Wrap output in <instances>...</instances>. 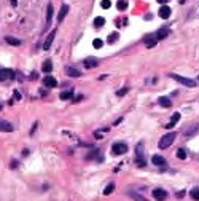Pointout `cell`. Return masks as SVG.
Segmentation results:
<instances>
[{"label": "cell", "instance_id": "1", "mask_svg": "<svg viewBox=\"0 0 199 201\" xmlns=\"http://www.w3.org/2000/svg\"><path fill=\"white\" fill-rule=\"evenodd\" d=\"M174 141H175V133H169V134H166V136L161 137V141L158 142V147L161 150H164V148H167Z\"/></svg>", "mask_w": 199, "mask_h": 201}, {"label": "cell", "instance_id": "2", "mask_svg": "<svg viewBox=\"0 0 199 201\" xmlns=\"http://www.w3.org/2000/svg\"><path fill=\"white\" fill-rule=\"evenodd\" d=\"M170 77H172L174 80H177L178 83H182V85L188 86V88H194V86H196V82L191 80V78H188V77H182V75H177V73H172Z\"/></svg>", "mask_w": 199, "mask_h": 201}, {"label": "cell", "instance_id": "3", "mask_svg": "<svg viewBox=\"0 0 199 201\" xmlns=\"http://www.w3.org/2000/svg\"><path fill=\"white\" fill-rule=\"evenodd\" d=\"M136 165L145 166V160H143V142L136 145Z\"/></svg>", "mask_w": 199, "mask_h": 201}, {"label": "cell", "instance_id": "4", "mask_svg": "<svg viewBox=\"0 0 199 201\" xmlns=\"http://www.w3.org/2000/svg\"><path fill=\"white\" fill-rule=\"evenodd\" d=\"M112 152L115 153V155H123V153L128 152V145H126V144H123V142H116V144H113Z\"/></svg>", "mask_w": 199, "mask_h": 201}, {"label": "cell", "instance_id": "5", "mask_svg": "<svg viewBox=\"0 0 199 201\" xmlns=\"http://www.w3.org/2000/svg\"><path fill=\"white\" fill-rule=\"evenodd\" d=\"M54 37H56V29H53L48 34V37H46V40H45V43H43V50H49V48H51V45H53V42H54Z\"/></svg>", "mask_w": 199, "mask_h": 201}, {"label": "cell", "instance_id": "6", "mask_svg": "<svg viewBox=\"0 0 199 201\" xmlns=\"http://www.w3.org/2000/svg\"><path fill=\"white\" fill-rule=\"evenodd\" d=\"M13 80L15 78V72L11 69H0V80Z\"/></svg>", "mask_w": 199, "mask_h": 201}, {"label": "cell", "instance_id": "7", "mask_svg": "<svg viewBox=\"0 0 199 201\" xmlns=\"http://www.w3.org/2000/svg\"><path fill=\"white\" fill-rule=\"evenodd\" d=\"M153 196H155V200H158V201H164L167 198V193H166V190H163V188H155Z\"/></svg>", "mask_w": 199, "mask_h": 201}, {"label": "cell", "instance_id": "8", "mask_svg": "<svg viewBox=\"0 0 199 201\" xmlns=\"http://www.w3.org/2000/svg\"><path fill=\"white\" fill-rule=\"evenodd\" d=\"M43 83H45L46 88H56V86H57V80H56L54 77H51V75H46L45 80H43Z\"/></svg>", "mask_w": 199, "mask_h": 201}, {"label": "cell", "instance_id": "9", "mask_svg": "<svg viewBox=\"0 0 199 201\" xmlns=\"http://www.w3.org/2000/svg\"><path fill=\"white\" fill-rule=\"evenodd\" d=\"M83 64H85V67L92 69V67H97V65H99V61H97L96 58H86L85 61H83Z\"/></svg>", "mask_w": 199, "mask_h": 201}, {"label": "cell", "instance_id": "10", "mask_svg": "<svg viewBox=\"0 0 199 201\" xmlns=\"http://www.w3.org/2000/svg\"><path fill=\"white\" fill-rule=\"evenodd\" d=\"M13 129L15 128H13L11 123H8L5 120H0V131H3V133H11Z\"/></svg>", "mask_w": 199, "mask_h": 201}, {"label": "cell", "instance_id": "11", "mask_svg": "<svg viewBox=\"0 0 199 201\" xmlns=\"http://www.w3.org/2000/svg\"><path fill=\"white\" fill-rule=\"evenodd\" d=\"M151 163H153L155 166H166V158L161 156V155H153Z\"/></svg>", "mask_w": 199, "mask_h": 201}, {"label": "cell", "instance_id": "12", "mask_svg": "<svg viewBox=\"0 0 199 201\" xmlns=\"http://www.w3.org/2000/svg\"><path fill=\"white\" fill-rule=\"evenodd\" d=\"M67 13H69V5H67V3H64V5L61 7V11H59V15H57V22H62L64 18L67 16Z\"/></svg>", "mask_w": 199, "mask_h": 201}, {"label": "cell", "instance_id": "13", "mask_svg": "<svg viewBox=\"0 0 199 201\" xmlns=\"http://www.w3.org/2000/svg\"><path fill=\"white\" fill-rule=\"evenodd\" d=\"M158 15H159L161 19H167V18L170 16V8H169L167 5H163V7H161V10H159Z\"/></svg>", "mask_w": 199, "mask_h": 201}, {"label": "cell", "instance_id": "14", "mask_svg": "<svg viewBox=\"0 0 199 201\" xmlns=\"http://www.w3.org/2000/svg\"><path fill=\"white\" fill-rule=\"evenodd\" d=\"M66 72H67V75H69V77H73V78L81 77V72L78 70V69H75V67H67V69H66Z\"/></svg>", "mask_w": 199, "mask_h": 201}, {"label": "cell", "instance_id": "15", "mask_svg": "<svg viewBox=\"0 0 199 201\" xmlns=\"http://www.w3.org/2000/svg\"><path fill=\"white\" fill-rule=\"evenodd\" d=\"M167 35H169V29L167 27H163V29H159L158 32H156V40H163Z\"/></svg>", "mask_w": 199, "mask_h": 201}, {"label": "cell", "instance_id": "16", "mask_svg": "<svg viewBox=\"0 0 199 201\" xmlns=\"http://www.w3.org/2000/svg\"><path fill=\"white\" fill-rule=\"evenodd\" d=\"M128 195L131 196V198H132L134 201H148L147 198H143V196H142L140 193H136V191H132V190H128Z\"/></svg>", "mask_w": 199, "mask_h": 201}, {"label": "cell", "instance_id": "17", "mask_svg": "<svg viewBox=\"0 0 199 201\" xmlns=\"http://www.w3.org/2000/svg\"><path fill=\"white\" fill-rule=\"evenodd\" d=\"M5 42H7L8 45H13V46H19L21 45V40L19 39H16V37H10V35L5 37Z\"/></svg>", "mask_w": 199, "mask_h": 201}, {"label": "cell", "instance_id": "18", "mask_svg": "<svg viewBox=\"0 0 199 201\" xmlns=\"http://www.w3.org/2000/svg\"><path fill=\"white\" fill-rule=\"evenodd\" d=\"M41 70H43L45 73H49V72H51L53 70V64H51V61H45V62H43V65H41Z\"/></svg>", "mask_w": 199, "mask_h": 201}, {"label": "cell", "instance_id": "19", "mask_svg": "<svg viewBox=\"0 0 199 201\" xmlns=\"http://www.w3.org/2000/svg\"><path fill=\"white\" fill-rule=\"evenodd\" d=\"M178 120H180V113H174L172 118H170V121H169L167 125H166V128H174V125L177 123Z\"/></svg>", "mask_w": 199, "mask_h": 201}, {"label": "cell", "instance_id": "20", "mask_svg": "<svg viewBox=\"0 0 199 201\" xmlns=\"http://www.w3.org/2000/svg\"><path fill=\"white\" fill-rule=\"evenodd\" d=\"M158 101H159V104L163 105V107H166V109H169V107H170V99H169V97L163 96V97H159Z\"/></svg>", "mask_w": 199, "mask_h": 201}, {"label": "cell", "instance_id": "21", "mask_svg": "<svg viewBox=\"0 0 199 201\" xmlns=\"http://www.w3.org/2000/svg\"><path fill=\"white\" fill-rule=\"evenodd\" d=\"M73 97V91H64L61 93V99L62 101H69V99H72Z\"/></svg>", "mask_w": 199, "mask_h": 201}, {"label": "cell", "instance_id": "22", "mask_svg": "<svg viewBox=\"0 0 199 201\" xmlns=\"http://www.w3.org/2000/svg\"><path fill=\"white\" fill-rule=\"evenodd\" d=\"M116 7H118V10H119V11L126 10V8H128V0H118Z\"/></svg>", "mask_w": 199, "mask_h": 201}, {"label": "cell", "instance_id": "23", "mask_svg": "<svg viewBox=\"0 0 199 201\" xmlns=\"http://www.w3.org/2000/svg\"><path fill=\"white\" fill-rule=\"evenodd\" d=\"M189 196L194 200V201H199V188H193L189 190Z\"/></svg>", "mask_w": 199, "mask_h": 201}, {"label": "cell", "instance_id": "24", "mask_svg": "<svg viewBox=\"0 0 199 201\" xmlns=\"http://www.w3.org/2000/svg\"><path fill=\"white\" fill-rule=\"evenodd\" d=\"M51 16H53V3H48V11H46V22L51 21Z\"/></svg>", "mask_w": 199, "mask_h": 201}, {"label": "cell", "instance_id": "25", "mask_svg": "<svg viewBox=\"0 0 199 201\" xmlns=\"http://www.w3.org/2000/svg\"><path fill=\"white\" fill-rule=\"evenodd\" d=\"M104 24H105V19L102 16H99V18H96V19H94V26L96 27H102Z\"/></svg>", "mask_w": 199, "mask_h": 201}, {"label": "cell", "instance_id": "26", "mask_svg": "<svg viewBox=\"0 0 199 201\" xmlns=\"http://www.w3.org/2000/svg\"><path fill=\"white\" fill-rule=\"evenodd\" d=\"M177 158L178 160H186V152H185L183 148H178L177 150Z\"/></svg>", "mask_w": 199, "mask_h": 201}, {"label": "cell", "instance_id": "27", "mask_svg": "<svg viewBox=\"0 0 199 201\" xmlns=\"http://www.w3.org/2000/svg\"><path fill=\"white\" fill-rule=\"evenodd\" d=\"M113 190H115V184H108L107 187H105V190H104V195H110Z\"/></svg>", "mask_w": 199, "mask_h": 201}, {"label": "cell", "instance_id": "28", "mask_svg": "<svg viewBox=\"0 0 199 201\" xmlns=\"http://www.w3.org/2000/svg\"><path fill=\"white\" fill-rule=\"evenodd\" d=\"M118 40V32H113V34L108 35V43H115Z\"/></svg>", "mask_w": 199, "mask_h": 201}, {"label": "cell", "instance_id": "29", "mask_svg": "<svg viewBox=\"0 0 199 201\" xmlns=\"http://www.w3.org/2000/svg\"><path fill=\"white\" fill-rule=\"evenodd\" d=\"M102 45H104V42L100 40V39L92 40V46H94V48H102Z\"/></svg>", "mask_w": 199, "mask_h": 201}, {"label": "cell", "instance_id": "30", "mask_svg": "<svg viewBox=\"0 0 199 201\" xmlns=\"http://www.w3.org/2000/svg\"><path fill=\"white\" fill-rule=\"evenodd\" d=\"M156 42H158V40H156V39H148V40L145 42V45L148 46V48H153V46L156 45Z\"/></svg>", "mask_w": 199, "mask_h": 201}, {"label": "cell", "instance_id": "31", "mask_svg": "<svg viewBox=\"0 0 199 201\" xmlns=\"http://www.w3.org/2000/svg\"><path fill=\"white\" fill-rule=\"evenodd\" d=\"M100 7H102L104 10H107V8L112 7V2H110V0H102V2H100Z\"/></svg>", "mask_w": 199, "mask_h": 201}, {"label": "cell", "instance_id": "32", "mask_svg": "<svg viewBox=\"0 0 199 201\" xmlns=\"http://www.w3.org/2000/svg\"><path fill=\"white\" fill-rule=\"evenodd\" d=\"M198 129H199V126H193V128L189 129V131H185V136H189V134H194V133H196Z\"/></svg>", "mask_w": 199, "mask_h": 201}, {"label": "cell", "instance_id": "33", "mask_svg": "<svg viewBox=\"0 0 199 201\" xmlns=\"http://www.w3.org/2000/svg\"><path fill=\"white\" fill-rule=\"evenodd\" d=\"M13 97H15V101H21V93L15 90V93H13Z\"/></svg>", "mask_w": 199, "mask_h": 201}, {"label": "cell", "instance_id": "34", "mask_svg": "<svg viewBox=\"0 0 199 201\" xmlns=\"http://www.w3.org/2000/svg\"><path fill=\"white\" fill-rule=\"evenodd\" d=\"M128 93V88H123V90H118L116 91V96H124Z\"/></svg>", "mask_w": 199, "mask_h": 201}, {"label": "cell", "instance_id": "35", "mask_svg": "<svg viewBox=\"0 0 199 201\" xmlns=\"http://www.w3.org/2000/svg\"><path fill=\"white\" fill-rule=\"evenodd\" d=\"M35 129H37V123H34V126H32V129H30V134H34V133H35Z\"/></svg>", "mask_w": 199, "mask_h": 201}, {"label": "cell", "instance_id": "36", "mask_svg": "<svg viewBox=\"0 0 199 201\" xmlns=\"http://www.w3.org/2000/svg\"><path fill=\"white\" fill-rule=\"evenodd\" d=\"M183 195H185V191H178V193H177V196H178V198H182Z\"/></svg>", "mask_w": 199, "mask_h": 201}, {"label": "cell", "instance_id": "37", "mask_svg": "<svg viewBox=\"0 0 199 201\" xmlns=\"http://www.w3.org/2000/svg\"><path fill=\"white\" fill-rule=\"evenodd\" d=\"M158 2H159V3H167L169 0H158Z\"/></svg>", "mask_w": 199, "mask_h": 201}, {"label": "cell", "instance_id": "38", "mask_svg": "<svg viewBox=\"0 0 199 201\" xmlns=\"http://www.w3.org/2000/svg\"><path fill=\"white\" fill-rule=\"evenodd\" d=\"M0 110H2V104H0Z\"/></svg>", "mask_w": 199, "mask_h": 201}]
</instances>
